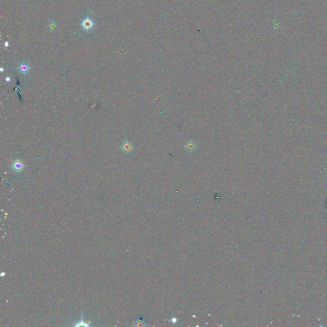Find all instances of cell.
Masks as SVG:
<instances>
[{
	"label": "cell",
	"instance_id": "cell-1",
	"mask_svg": "<svg viewBox=\"0 0 327 327\" xmlns=\"http://www.w3.org/2000/svg\"><path fill=\"white\" fill-rule=\"evenodd\" d=\"M81 25L83 30L86 31H90L93 28L94 23L92 19H90V18L86 17L85 19L82 20Z\"/></svg>",
	"mask_w": 327,
	"mask_h": 327
},
{
	"label": "cell",
	"instance_id": "cell-2",
	"mask_svg": "<svg viewBox=\"0 0 327 327\" xmlns=\"http://www.w3.org/2000/svg\"><path fill=\"white\" fill-rule=\"evenodd\" d=\"M196 148V144L194 141H189L185 144V149L187 153L191 154L193 152Z\"/></svg>",
	"mask_w": 327,
	"mask_h": 327
},
{
	"label": "cell",
	"instance_id": "cell-3",
	"mask_svg": "<svg viewBox=\"0 0 327 327\" xmlns=\"http://www.w3.org/2000/svg\"><path fill=\"white\" fill-rule=\"evenodd\" d=\"M24 164L21 161H14L12 165V168L14 171H16L17 172H19L23 171L24 169Z\"/></svg>",
	"mask_w": 327,
	"mask_h": 327
},
{
	"label": "cell",
	"instance_id": "cell-4",
	"mask_svg": "<svg viewBox=\"0 0 327 327\" xmlns=\"http://www.w3.org/2000/svg\"><path fill=\"white\" fill-rule=\"evenodd\" d=\"M30 67L26 63H22L19 65V70L21 73L23 74H26L30 70Z\"/></svg>",
	"mask_w": 327,
	"mask_h": 327
},
{
	"label": "cell",
	"instance_id": "cell-5",
	"mask_svg": "<svg viewBox=\"0 0 327 327\" xmlns=\"http://www.w3.org/2000/svg\"><path fill=\"white\" fill-rule=\"evenodd\" d=\"M132 149V145L129 141H126L124 142L122 145V150L125 152V153H129L130 151H131Z\"/></svg>",
	"mask_w": 327,
	"mask_h": 327
},
{
	"label": "cell",
	"instance_id": "cell-6",
	"mask_svg": "<svg viewBox=\"0 0 327 327\" xmlns=\"http://www.w3.org/2000/svg\"><path fill=\"white\" fill-rule=\"evenodd\" d=\"M135 323H136L135 326H146V322H145L144 321H143V320H138V321H136Z\"/></svg>",
	"mask_w": 327,
	"mask_h": 327
},
{
	"label": "cell",
	"instance_id": "cell-7",
	"mask_svg": "<svg viewBox=\"0 0 327 327\" xmlns=\"http://www.w3.org/2000/svg\"><path fill=\"white\" fill-rule=\"evenodd\" d=\"M8 46H9V42H5V47H6V48H7V47H8Z\"/></svg>",
	"mask_w": 327,
	"mask_h": 327
},
{
	"label": "cell",
	"instance_id": "cell-8",
	"mask_svg": "<svg viewBox=\"0 0 327 327\" xmlns=\"http://www.w3.org/2000/svg\"><path fill=\"white\" fill-rule=\"evenodd\" d=\"M5 81H7V82H8V81H10V77H6V78L5 79Z\"/></svg>",
	"mask_w": 327,
	"mask_h": 327
},
{
	"label": "cell",
	"instance_id": "cell-9",
	"mask_svg": "<svg viewBox=\"0 0 327 327\" xmlns=\"http://www.w3.org/2000/svg\"><path fill=\"white\" fill-rule=\"evenodd\" d=\"M3 68H1V71H3Z\"/></svg>",
	"mask_w": 327,
	"mask_h": 327
}]
</instances>
